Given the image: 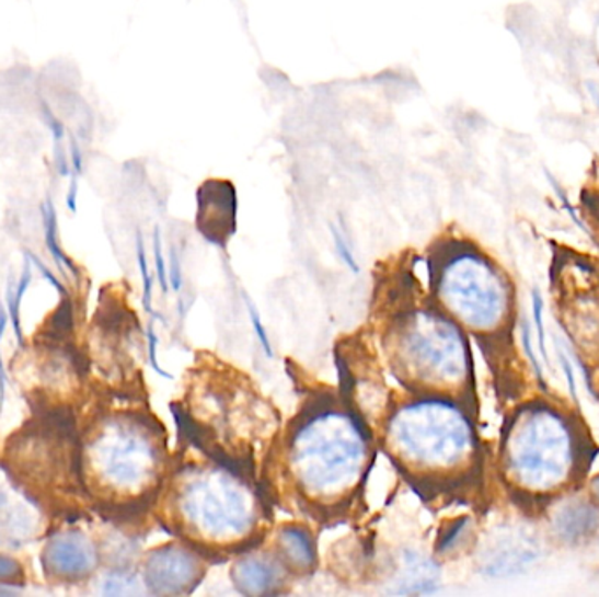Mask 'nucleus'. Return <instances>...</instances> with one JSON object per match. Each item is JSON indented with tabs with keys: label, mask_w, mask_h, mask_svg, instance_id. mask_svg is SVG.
<instances>
[{
	"label": "nucleus",
	"mask_w": 599,
	"mask_h": 597,
	"mask_svg": "<svg viewBox=\"0 0 599 597\" xmlns=\"http://www.w3.org/2000/svg\"><path fill=\"white\" fill-rule=\"evenodd\" d=\"M70 165H72V175L79 177L84 172L83 149L79 146L78 139H70Z\"/></svg>",
	"instance_id": "obj_25"
},
{
	"label": "nucleus",
	"mask_w": 599,
	"mask_h": 597,
	"mask_svg": "<svg viewBox=\"0 0 599 597\" xmlns=\"http://www.w3.org/2000/svg\"><path fill=\"white\" fill-rule=\"evenodd\" d=\"M502 459L510 484L530 494L568 487L591 462L586 435L574 418L543 403H531L514 415Z\"/></svg>",
	"instance_id": "obj_1"
},
{
	"label": "nucleus",
	"mask_w": 599,
	"mask_h": 597,
	"mask_svg": "<svg viewBox=\"0 0 599 597\" xmlns=\"http://www.w3.org/2000/svg\"><path fill=\"white\" fill-rule=\"evenodd\" d=\"M43 119L48 125L49 131H51L53 142H61V139L66 137V127L58 122L57 116L51 113L46 104L43 105Z\"/></svg>",
	"instance_id": "obj_23"
},
{
	"label": "nucleus",
	"mask_w": 599,
	"mask_h": 597,
	"mask_svg": "<svg viewBox=\"0 0 599 597\" xmlns=\"http://www.w3.org/2000/svg\"><path fill=\"white\" fill-rule=\"evenodd\" d=\"M557 538L568 543H580L598 531L599 512L587 502H572L563 506L552 520Z\"/></svg>",
	"instance_id": "obj_13"
},
{
	"label": "nucleus",
	"mask_w": 599,
	"mask_h": 597,
	"mask_svg": "<svg viewBox=\"0 0 599 597\" xmlns=\"http://www.w3.org/2000/svg\"><path fill=\"white\" fill-rule=\"evenodd\" d=\"M435 292L444 309L475 333H498L512 315V289L486 256L449 242L435 256Z\"/></svg>",
	"instance_id": "obj_5"
},
{
	"label": "nucleus",
	"mask_w": 599,
	"mask_h": 597,
	"mask_svg": "<svg viewBox=\"0 0 599 597\" xmlns=\"http://www.w3.org/2000/svg\"><path fill=\"white\" fill-rule=\"evenodd\" d=\"M533 314L537 330H539V347L543 354V361H548V349H545V330H543V300L539 291H533Z\"/></svg>",
	"instance_id": "obj_19"
},
{
	"label": "nucleus",
	"mask_w": 599,
	"mask_h": 597,
	"mask_svg": "<svg viewBox=\"0 0 599 597\" xmlns=\"http://www.w3.org/2000/svg\"><path fill=\"white\" fill-rule=\"evenodd\" d=\"M587 90L591 93L592 101L596 102V105L599 107V90L596 88V84L587 83Z\"/></svg>",
	"instance_id": "obj_32"
},
{
	"label": "nucleus",
	"mask_w": 599,
	"mask_h": 597,
	"mask_svg": "<svg viewBox=\"0 0 599 597\" xmlns=\"http://www.w3.org/2000/svg\"><path fill=\"white\" fill-rule=\"evenodd\" d=\"M201 575L204 566L200 559L184 547L158 549L146 563V584L158 594L188 593Z\"/></svg>",
	"instance_id": "obj_9"
},
{
	"label": "nucleus",
	"mask_w": 599,
	"mask_h": 597,
	"mask_svg": "<svg viewBox=\"0 0 599 597\" xmlns=\"http://www.w3.org/2000/svg\"><path fill=\"white\" fill-rule=\"evenodd\" d=\"M55 167L61 177H70L72 175V165L67 157V149L61 146V142H55Z\"/></svg>",
	"instance_id": "obj_26"
},
{
	"label": "nucleus",
	"mask_w": 599,
	"mask_h": 597,
	"mask_svg": "<svg viewBox=\"0 0 599 597\" xmlns=\"http://www.w3.org/2000/svg\"><path fill=\"white\" fill-rule=\"evenodd\" d=\"M105 594H134L139 593V584L136 578L127 575L111 576L105 582Z\"/></svg>",
	"instance_id": "obj_17"
},
{
	"label": "nucleus",
	"mask_w": 599,
	"mask_h": 597,
	"mask_svg": "<svg viewBox=\"0 0 599 597\" xmlns=\"http://www.w3.org/2000/svg\"><path fill=\"white\" fill-rule=\"evenodd\" d=\"M394 354L403 376L428 388L461 389L472 374L460 328L431 310H416L400 319Z\"/></svg>",
	"instance_id": "obj_6"
},
{
	"label": "nucleus",
	"mask_w": 599,
	"mask_h": 597,
	"mask_svg": "<svg viewBox=\"0 0 599 597\" xmlns=\"http://www.w3.org/2000/svg\"><path fill=\"white\" fill-rule=\"evenodd\" d=\"M41 213H43L44 230H46V242H48V248L49 251H51L53 257L57 260L58 265L67 266L69 271L74 272V266L67 260L66 254L61 253L60 245H58L57 209H55L51 198H46V204L41 205Z\"/></svg>",
	"instance_id": "obj_15"
},
{
	"label": "nucleus",
	"mask_w": 599,
	"mask_h": 597,
	"mask_svg": "<svg viewBox=\"0 0 599 597\" xmlns=\"http://www.w3.org/2000/svg\"><path fill=\"white\" fill-rule=\"evenodd\" d=\"M181 283H183V277H181L180 262H177L175 251H172V286H174V291H180Z\"/></svg>",
	"instance_id": "obj_29"
},
{
	"label": "nucleus",
	"mask_w": 599,
	"mask_h": 597,
	"mask_svg": "<svg viewBox=\"0 0 599 597\" xmlns=\"http://www.w3.org/2000/svg\"><path fill=\"white\" fill-rule=\"evenodd\" d=\"M247 312H250L251 324H253L254 333L258 336L260 344H262V349L265 351L268 358H272L274 353H272L270 341H268L267 332H265V328H263L258 310L254 309L253 301H247Z\"/></svg>",
	"instance_id": "obj_18"
},
{
	"label": "nucleus",
	"mask_w": 599,
	"mask_h": 597,
	"mask_svg": "<svg viewBox=\"0 0 599 597\" xmlns=\"http://www.w3.org/2000/svg\"><path fill=\"white\" fill-rule=\"evenodd\" d=\"M591 493L592 497H595L596 502H598L599 505V475L596 477V479L591 482Z\"/></svg>",
	"instance_id": "obj_33"
},
{
	"label": "nucleus",
	"mask_w": 599,
	"mask_h": 597,
	"mask_svg": "<svg viewBox=\"0 0 599 597\" xmlns=\"http://www.w3.org/2000/svg\"><path fill=\"white\" fill-rule=\"evenodd\" d=\"M154 263H157L158 280L162 284V291H169L166 284L165 262H163L162 240H160V231L154 230Z\"/></svg>",
	"instance_id": "obj_22"
},
{
	"label": "nucleus",
	"mask_w": 599,
	"mask_h": 597,
	"mask_svg": "<svg viewBox=\"0 0 599 597\" xmlns=\"http://www.w3.org/2000/svg\"><path fill=\"white\" fill-rule=\"evenodd\" d=\"M572 274L563 283V291L557 300L563 323L572 342L583 353L584 361L599 363V272L591 263H584L586 288H583L574 265H568Z\"/></svg>",
	"instance_id": "obj_8"
},
{
	"label": "nucleus",
	"mask_w": 599,
	"mask_h": 597,
	"mask_svg": "<svg viewBox=\"0 0 599 597\" xmlns=\"http://www.w3.org/2000/svg\"><path fill=\"white\" fill-rule=\"evenodd\" d=\"M232 578L242 594L262 596L280 584V567L267 555H244L233 566Z\"/></svg>",
	"instance_id": "obj_12"
},
{
	"label": "nucleus",
	"mask_w": 599,
	"mask_h": 597,
	"mask_svg": "<svg viewBox=\"0 0 599 597\" xmlns=\"http://www.w3.org/2000/svg\"><path fill=\"white\" fill-rule=\"evenodd\" d=\"M385 444L417 475L460 477L475 464L477 438L470 418L449 400H423L390 418Z\"/></svg>",
	"instance_id": "obj_3"
},
{
	"label": "nucleus",
	"mask_w": 599,
	"mask_h": 597,
	"mask_svg": "<svg viewBox=\"0 0 599 597\" xmlns=\"http://www.w3.org/2000/svg\"><path fill=\"white\" fill-rule=\"evenodd\" d=\"M148 336H149V359H151V365H153L154 370H157L158 374H160V376L166 377V379H169V377L171 376H169V374H166L165 370H162V368H160V365H158V361H157V335H154L153 330H149Z\"/></svg>",
	"instance_id": "obj_27"
},
{
	"label": "nucleus",
	"mask_w": 599,
	"mask_h": 597,
	"mask_svg": "<svg viewBox=\"0 0 599 597\" xmlns=\"http://www.w3.org/2000/svg\"><path fill=\"white\" fill-rule=\"evenodd\" d=\"M160 459L153 433L128 417L107 418L83 450V468L95 487L122 497L148 493L157 482Z\"/></svg>",
	"instance_id": "obj_7"
},
{
	"label": "nucleus",
	"mask_w": 599,
	"mask_h": 597,
	"mask_svg": "<svg viewBox=\"0 0 599 597\" xmlns=\"http://www.w3.org/2000/svg\"><path fill=\"white\" fill-rule=\"evenodd\" d=\"M561 363H563V368L566 371V379H568L569 391L577 398V389H575L574 380V370H572V365H569L568 359H566L565 354L561 353Z\"/></svg>",
	"instance_id": "obj_30"
},
{
	"label": "nucleus",
	"mask_w": 599,
	"mask_h": 597,
	"mask_svg": "<svg viewBox=\"0 0 599 597\" xmlns=\"http://www.w3.org/2000/svg\"><path fill=\"white\" fill-rule=\"evenodd\" d=\"M333 240H335V245H337L338 254H341L342 262L346 263L349 266L350 271L358 274L359 266L356 263L355 256H353V251H350L349 245H347L346 239L342 236L341 231L337 228L332 227Z\"/></svg>",
	"instance_id": "obj_20"
},
{
	"label": "nucleus",
	"mask_w": 599,
	"mask_h": 597,
	"mask_svg": "<svg viewBox=\"0 0 599 597\" xmlns=\"http://www.w3.org/2000/svg\"><path fill=\"white\" fill-rule=\"evenodd\" d=\"M5 400V374L4 367H2V361H0V414H2V409H4Z\"/></svg>",
	"instance_id": "obj_31"
},
{
	"label": "nucleus",
	"mask_w": 599,
	"mask_h": 597,
	"mask_svg": "<svg viewBox=\"0 0 599 597\" xmlns=\"http://www.w3.org/2000/svg\"><path fill=\"white\" fill-rule=\"evenodd\" d=\"M466 523L469 520L461 519L458 520V523L452 524L451 528H449V531L444 535L442 540H440V543H438V550L440 552H447V550H451L452 547L460 541V538L463 537L464 528H466Z\"/></svg>",
	"instance_id": "obj_21"
},
{
	"label": "nucleus",
	"mask_w": 599,
	"mask_h": 597,
	"mask_svg": "<svg viewBox=\"0 0 599 597\" xmlns=\"http://www.w3.org/2000/svg\"><path fill=\"white\" fill-rule=\"evenodd\" d=\"M277 543H279L280 559L285 561L286 567H291L298 573L311 572L314 567V541L306 529L295 528V526L283 528Z\"/></svg>",
	"instance_id": "obj_14"
},
{
	"label": "nucleus",
	"mask_w": 599,
	"mask_h": 597,
	"mask_svg": "<svg viewBox=\"0 0 599 597\" xmlns=\"http://www.w3.org/2000/svg\"><path fill=\"white\" fill-rule=\"evenodd\" d=\"M367 459V436L356 418L333 406L312 410L289 438V471L311 502L346 500L359 484Z\"/></svg>",
	"instance_id": "obj_2"
},
{
	"label": "nucleus",
	"mask_w": 599,
	"mask_h": 597,
	"mask_svg": "<svg viewBox=\"0 0 599 597\" xmlns=\"http://www.w3.org/2000/svg\"><path fill=\"white\" fill-rule=\"evenodd\" d=\"M43 564L46 572L67 581L83 578L95 570V549L81 532L58 535L44 549Z\"/></svg>",
	"instance_id": "obj_11"
},
{
	"label": "nucleus",
	"mask_w": 599,
	"mask_h": 597,
	"mask_svg": "<svg viewBox=\"0 0 599 597\" xmlns=\"http://www.w3.org/2000/svg\"><path fill=\"white\" fill-rule=\"evenodd\" d=\"M198 198V230L207 239L221 242L235 230L237 193L227 180H209L201 184Z\"/></svg>",
	"instance_id": "obj_10"
},
{
	"label": "nucleus",
	"mask_w": 599,
	"mask_h": 597,
	"mask_svg": "<svg viewBox=\"0 0 599 597\" xmlns=\"http://www.w3.org/2000/svg\"><path fill=\"white\" fill-rule=\"evenodd\" d=\"M174 523L186 538L207 547H237L260 524L250 485L223 468H193L172 487Z\"/></svg>",
	"instance_id": "obj_4"
},
{
	"label": "nucleus",
	"mask_w": 599,
	"mask_h": 597,
	"mask_svg": "<svg viewBox=\"0 0 599 597\" xmlns=\"http://www.w3.org/2000/svg\"><path fill=\"white\" fill-rule=\"evenodd\" d=\"M76 198H78V177L70 175V190L67 193V207L76 213Z\"/></svg>",
	"instance_id": "obj_28"
},
{
	"label": "nucleus",
	"mask_w": 599,
	"mask_h": 597,
	"mask_svg": "<svg viewBox=\"0 0 599 597\" xmlns=\"http://www.w3.org/2000/svg\"><path fill=\"white\" fill-rule=\"evenodd\" d=\"M137 260H139L140 275H142V284H145V309L148 310V312H153V309H151L153 284H151L148 260H146L145 242H142V237H140V233L137 236Z\"/></svg>",
	"instance_id": "obj_16"
},
{
	"label": "nucleus",
	"mask_w": 599,
	"mask_h": 597,
	"mask_svg": "<svg viewBox=\"0 0 599 597\" xmlns=\"http://www.w3.org/2000/svg\"><path fill=\"white\" fill-rule=\"evenodd\" d=\"M22 576V567L11 558L0 555V581H16Z\"/></svg>",
	"instance_id": "obj_24"
}]
</instances>
